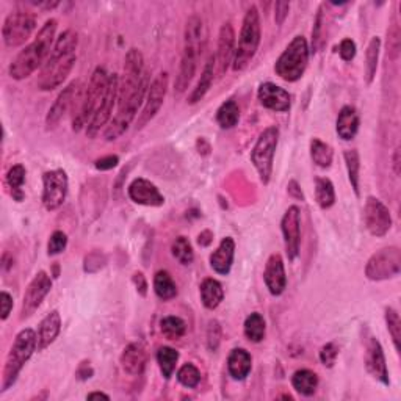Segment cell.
<instances>
[{"label":"cell","mask_w":401,"mask_h":401,"mask_svg":"<svg viewBox=\"0 0 401 401\" xmlns=\"http://www.w3.org/2000/svg\"><path fill=\"white\" fill-rule=\"evenodd\" d=\"M79 36L74 30H65L55 41L49 60L41 68L36 85L41 91H52L63 85L77 60Z\"/></svg>","instance_id":"cell-1"},{"label":"cell","mask_w":401,"mask_h":401,"mask_svg":"<svg viewBox=\"0 0 401 401\" xmlns=\"http://www.w3.org/2000/svg\"><path fill=\"white\" fill-rule=\"evenodd\" d=\"M57 19H47L38 35L29 46L21 50L10 65V77L14 80H24L33 72L43 68L49 60L52 49L55 46V33H57Z\"/></svg>","instance_id":"cell-2"},{"label":"cell","mask_w":401,"mask_h":401,"mask_svg":"<svg viewBox=\"0 0 401 401\" xmlns=\"http://www.w3.org/2000/svg\"><path fill=\"white\" fill-rule=\"evenodd\" d=\"M205 46H207V29L204 21L199 16H190L185 24L183 32V52L181 60V68L177 72L174 82V91L183 93L190 87L194 74H196L198 63L203 55Z\"/></svg>","instance_id":"cell-3"},{"label":"cell","mask_w":401,"mask_h":401,"mask_svg":"<svg viewBox=\"0 0 401 401\" xmlns=\"http://www.w3.org/2000/svg\"><path fill=\"white\" fill-rule=\"evenodd\" d=\"M108 79L110 74L102 66H98L94 72L91 74L90 83L85 88V91L80 94V102L77 105L74 118H72V129L76 132L82 130L83 127L87 129L88 122L91 121V118L96 113L98 107L102 102V99L105 96V91H107L108 87Z\"/></svg>","instance_id":"cell-4"},{"label":"cell","mask_w":401,"mask_h":401,"mask_svg":"<svg viewBox=\"0 0 401 401\" xmlns=\"http://www.w3.org/2000/svg\"><path fill=\"white\" fill-rule=\"evenodd\" d=\"M38 350L36 332L27 328L16 336L11 350L5 360L2 371V392H7L13 384L18 381V376L24 365L29 362L33 353Z\"/></svg>","instance_id":"cell-5"},{"label":"cell","mask_w":401,"mask_h":401,"mask_svg":"<svg viewBox=\"0 0 401 401\" xmlns=\"http://www.w3.org/2000/svg\"><path fill=\"white\" fill-rule=\"evenodd\" d=\"M260 44V16L255 5H251L243 18L238 46L233 55V71H243L248 68L251 60L254 58Z\"/></svg>","instance_id":"cell-6"},{"label":"cell","mask_w":401,"mask_h":401,"mask_svg":"<svg viewBox=\"0 0 401 401\" xmlns=\"http://www.w3.org/2000/svg\"><path fill=\"white\" fill-rule=\"evenodd\" d=\"M309 63V46L304 36H295L275 65L276 74L286 82H297L304 76Z\"/></svg>","instance_id":"cell-7"},{"label":"cell","mask_w":401,"mask_h":401,"mask_svg":"<svg viewBox=\"0 0 401 401\" xmlns=\"http://www.w3.org/2000/svg\"><path fill=\"white\" fill-rule=\"evenodd\" d=\"M277 143H279V129L275 126L266 127L259 135L253 150H251V161H253L254 168L257 170L264 185H266L271 179L273 159H275Z\"/></svg>","instance_id":"cell-8"},{"label":"cell","mask_w":401,"mask_h":401,"mask_svg":"<svg viewBox=\"0 0 401 401\" xmlns=\"http://www.w3.org/2000/svg\"><path fill=\"white\" fill-rule=\"evenodd\" d=\"M36 29V18L30 11H14L7 16L2 27V36L7 47H19L30 40Z\"/></svg>","instance_id":"cell-9"},{"label":"cell","mask_w":401,"mask_h":401,"mask_svg":"<svg viewBox=\"0 0 401 401\" xmlns=\"http://www.w3.org/2000/svg\"><path fill=\"white\" fill-rule=\"evenodd\" d=\"M401 253L397 247L376 251L365 265V276L370 281H386L400 275Z\"/></svg>","instance_id":"cell-10"},{"label":"cell","mask_w":401,"mask_h":401,"mask_svg":"<svg viewBox=\"0 0 401 401\" xmlns=\"http://www.w3.org/2000/svg\"><path fill=\"white\" fill-rule=\"evenodd\" d=\"M168 83H170L168 72H160V74L155 76V79L150 82L148 96L146 100H144V107L137 119L135 126L137 130H141L144 126H148L149 122L155 118V115L159 113L161 105L165 102L166 91H168Z\"/></svg>","instance_id":"cell-11"},{"label":"cell","mask_w":401,"mask_h":401,"mask_svg":"<svg viewBox=\"0 0 401 401\" xmlns=\"http://www.w3.org/2000/svg\"><path fill=\"white\" fill-rule=\"evenodd\" d=\"M68 174L63 170L46 171L43 174V205L49 211H54L63 205L68 196Z\"/></svg>","instance_id":"cell-12"},{"label":"cell","mask_w":401,"mask_h":401,"mask_svg":"<svg viewBox=\"0 0 401 401\" xmlns=\"http://www.w3.org/2000/svg\"><path fill=\"white\" fill-rule=\"evenodd\" d=\"M118 88H119V77L116 74H110L108 87H107V91H105L102 102H100L96 113H94L91 121L88 122V126H87V135L90 138L98 137L100 129H102L104 126H107L111 121L113 107H115V104H118Z\"/></svg>","instance_id":"cell-13"},{"label":"cell","mask_w":401,"mask_h":401,"mask_svg":"<svg viewBox=\"0 0 401 401\" xmlns=\"http://www.w3.org/2000/svg\"><path fill=\"white\" fill-rule=\"evenodd\" d=\"M50 288H52V281L46 271L36 273L35 277L30 281L29 287L24 293V299H22V308H21V320L30 319V317L35 314L40 308L43 299L47 297Z\"/></svg>","instance_id":"cell-14"},{"label":"cell","mask_w":401,"mask_h":401,"mask_svg":"<svg viewBox=\"0 0 401 401\" xmlns=\"http://www.w3.org/2000/svg\"><path fill=\"white\" fill-rule=\"evenodd\" d=\"M364 221L371 236L384 237L392 227L391 211L380 199L369 196L364 207Z\"/></svg>","instance_id":"cell-15"},{"label":"cell","mask_w":401,"mask_h":401,"mask_svg":"<svg viewBox=\"0 0 401 401\" xmlns=\"http://www.w3.org/2000/svg\"><path fill=\"white\" fill-rule=\"evenodd\" d=\"M80 88H82L80 82L74 80L58 94V98L55 99V102L52 104V107L49 108V113L46 116V126L49 130L55 129V127L60 124V121L63 119L72 108H74L77 100L80 99V94H82Z\"/></svg>","instance_id":"cell-16"},{"label":"cell","mask_w":401,"mask_h":401,"mask_svg":"<svg viewBox=\"0 0 401 401\" xmlns=\"http://www.w3.org/2000/svg\"><path fill=\"white\" fill-rule=\"evenodd\" d=\"M284 244H286V253L290 262L298 257L299 254V242H301V211L297 205L288 207L281 221Z\"/></svg>","instance_id":"cell-17"},{"label":"cell","mask_w":401,"mask_h":401,"mask_svg":"<svg viewBox=\"0 0 401 401\" xmlns=\"http://www.w3.org/2000/svg\"><path fill=\"white\" fill-rule=\"evenodd\" d=\"M233 55H236V32H233L231 22H225L220 29L218 49H216L215 55L218 77L225 76L226 71L229 69V66L233 61Z\"/></svg>","instance_id":"cell-18"},{"label":"cell","mask_w":401,"mask_h":401,"mask_svg":"<svg viewBox=\"0 0 401 401\" xmlns=\"http://www.w3.org/2000/svg\"><path fill=\"white\" fill-rule=\"evenodd\" d=\"M365 367L367 371H369L375 380L382 382L384 386H389V384H391L384 350L380 341L375 337H369V341L365 343Z\"/></svg>","instance_id":"cell-19"},{"label":"cell","mask_w":401,"mask_h":401,"mask_svg":"<svg viewBox=\"0 0 401 401\" xmlns=\"http://www.w3.org/2000/svg\"><path fill=\"white\" fill-rule=\"evenodd\" d=\"M257 98L259 102L264 105L265 108L277 111V113H286V111H288L292 107V98L288 91L271 82L262 83L257 90Z\"/></svg>","instance_id":"cell-20"},{"label":"cell","mask_w":401,"mask_h":401,"mask_svg":"<svg viewBox=\"0 0 401 401\" xmlns=\"http://www.w3.org/2000/svg\"><path fill=\"white\" fill-rule=\"evenodd\" d=\"M127 193H129V198L133 203L146 205V207H160V205L165 204V198L159 192V188L152 182L141 179V177H138L130 183Z\"/></svg>","instance_id":"cell-21"},{"label":"cell","mask_w":401,"mask_h":401,"mask_svg":"<svg viewBox=\"0 0 401 401\" xmlns=\"http://www.w3.org/2000/svg\"><path fill=\"white\" fill-rule=\"evenodd\" d=\"M264 279L266 284V288H268V292L273 297H279V295H282L284 290H286L287 276L281 254H271L270 259L266 260Z\"/></svg>","instance_id":"cell-22"},{"label":"cell","mask_w":401,"mask_h":401,"mask_svg":"<svg viewBox=\"0 0 401 401\" xmlns=\"http://www.w3.org/2000/svg\"><path fill=\"white\" fill-rule=\"evenodd\" d=\"M148 364L146 350L141 343H130L127 345L121 354V365L122 370L129 373L132 376L143 375L144 369Z\"/></svg>","instance_id":"cell-23"},{"label":"cell","mask_w":401,"mask_h":401,"mask_svg":"<svg viewBox=\"0 0 401 401\" xmlns=\"http://www.w3.org/2000/svg\"><path fill=\"white\" fill-rule=\"evenodd\" d=\"M233 254H236V242L231 237L222 238L220 247L210 255V266L218 275L227 276L233 264Z\"/></svg>","instance_id":"cell-24"},{"label":"cell","mask_w":401,"mask_h":401,"mask_svg":"<svg viewBox=\"0 0 401 401\" xmlns=\"http://www.w3.org/2000/svg\"><path fill=\"white\" fill-rule=\"evenodd\" d=\"M61 331V317L58 310H52L41 320L36 331L38 351H44L55 342V339L60 336Z\"/></svg>","instance_id":"cell-25"},{"label":"cell","mask_w":401,"mask_h":401,"mask_svg":"<svg viewBox=\"0 0 401 401\" xmlns=\"http://www.w3.org/2000/svg\"><path fill=\"white\" fill-rule=\"evenodd\" d=\"M359 113L358 110L351 105H345L342 107L341 113L337 116V122H336V130L337 135L342 138L345 141L353 140L356 137V133L359 130Z\"/></svg>","instance_id":"cell-26"},{"label":"cell","mask_w":401,"mask_h":401,"mask_svg":"<svg viewBox=\"0 0 401 401\" xmlns=\"http://www.w3.org/2000/svg\"><path fill=\"white\" fill-rule=\"evenodd\" d=\"M251 369H253V358L247 350L236 348L231 351L227 358V370L236 381L247 380Z\"/></svg>","instance_id":"cell-27"},{"label":"cell","mask_w":401,"mask_h":401,"mask_svg":"<svg viewBox=\"0 0 401 401\" xmlns=\"http://www.w3.org/2000/svg\"><path fill=\"white\" fill-rule=\"evenodd\" d=\"M215 55H210L207 63H205L203 74H200V79L198 82V85L194 87V90L192 91L190 96H188V102L190 104H198L199 100H203L205 98V94L209 93L211 83H214L215 79Z\"/></svg>","instance_id":"cell-28"},{"label":"cell","mask_w":401,"mask_h":401,"mask_svg":"<svg viewBox=\"0 0 401 401\" xmlns=\"http://www.w3.org/2000/svg\"><path fill=\"white\" fill-rule=\"evenodd\" d=\"M225 299V290H222L221 284L214 279V277H207L200 284V301H203L204 308L209 310H215Z\"/></svg>","instance_id":"cell-29"},{"label":"cell","mask_w":401,"mask_h":401,"mask_svg":"<svg viewBox=\"0 0 401 401\" xmlns=\"http://www.w3.org/2000/svg\"><path fill=\"white\" fill-rule=\"evenodd\" d=\"M292 386L298 393L304 395V397H310L319 387V376H317V373L308 369L297 370L292 376Z\"/></svg>","instance_id":"cell-30"},{"label":"cell","mask_w":401,"mask_h":401,"mask_svg":"<svg viewBox=\"0 0 401 401\" xmlns=\"http://www.w3.org/2000/svg\"><path fill=\"white\" fill-rule=\"evenodd\" d=\"M315 200L323 210L331 209L336 203V190L328 177H317L315 179Z\"/></svg>","instance_id":"cell-31"},{"label":"cell","mask_w":401,"mask_h":401,"mask_svg":"<svg viewBox=\"0 0 401 401\" xmlns=\"http://www.w3.org/2000/svg\"><path fill=\"white\" fill-rule=\"evenodd\" d=\"M154 292L160 299H163V301H170V299L177 297L176 282L172 281V277L168 271L160 270V271L155 273Z\"/></svg>","instance_id":"cell-32"},{"label":"cell","mask_w":401,"mask_h":401,"mask_svg":"<svg viewBox=\"0 0 401 401\" xmlns=\"http://www.w3.org/2000/svg\"><path fill=\"white\" fill-rule=\"evenodd\" d=\"M216 121L221 129H232L238 124L240 121V108L236 100H226L225 104H221V107L216 111Z\"/></svg>","instance_id":"cell-33"},{"label":"cell","mask_w":401,"mask_h":401,"mask_svg":"<svg viewBox=\"0 0 401 401\" xmlns=\"http://www.w3.org/2000/svg\"><path fill=\"white\" fill-rule=\"evenodd\" d=\"M310 157L317 166L326 170L332 165L334 150L328 143L319 140V138H314V140L310 141Z\"/></svg>","instance_id":"cell-34"},{"label":"cell","mask_w":401,"mask_h":401,"mask_svg":"<svg viewBox=\"0 0 401 401\" xmlns=\"http://www.w3.org/2000/svg\"><path fill=\"white\" fill-rule=\"evenodd\" d=\"M7 187L10 188V194L13 196L14 200H24L25 194L24 190H22V185L25 182V168L22 165H14L13 168H10L7 172Z\"/></svg>","instance_id":"cell-35"},{"label":"cell","mask_w":401,"mask_h":401,"mask_svg":"<svg viewBox=\"0 0 401 401\" xmlns=\"http://www.w3.org/2000/svg\"><path fill=\"white\" fill-rule=\"evenodd\" d=\"M380 50H381V40L378 36L371 38L367 47L365 54V83H370L375 80L376 71H378V60H380Z\"/></svg>","instance_id":"cell-36"},{"label":"cell","mask_w":401,"mask_h":401,"mask_svg":"<svg viewBox=\"0 0 401 401\" xmlns=\"http://www.w3.org/2000/svg\"><path fill=\"white\" fill-rule=\"evenodd\" d=\"M243 331H244V336H247V339L249 342L259 343V342L264 341L265 331H266L264 317H262L260 314H257V312L251 314L248 319L244 320Z\"/></svg>","instance_id":"cell-37"},{"label":"cell","mask_w":401,"mask_h":401,"mask_svg":"<svg viewBox=\"0 0 401 401\" xmlns=\"http://www.w3.org/2000/svg\"><path fill=\"white\" fill-rule=\"evenodd\" d=\"M160 331L168 341H179L187 332V323L179 317H165L160 321Z\"/></svg>","instance_id":"cell-38"},{"label":"cell","mask_w":401,"mask_h":401,"mask_svg":"<svg viewBox=\"0 0 401 401\" xmlns=\"http://www.w3.org/2000/svg\"><path fill=\"white\" fill-rule=\"evenodd\" d=\"M179 360V353L171 347H161L157 351V362L160 367L161 375L165 376V380H170L172 373L176 370V364Z\"/></svg>","instance_id":"cell-39"},{"label":"cell","mask_w":401,"mask_h":401,"mask_svg":"<svg viewBox=\"0 0 401 401\" xmlns=\"http://www.w3.org/2000/svg\"><path fill=\"white\" fill-rule=\"evenodd\" d=\"M343 157H345V165H347L351 188L354 190L356 196H359L360 194L359 192V170H360L359 152L356 149H348V150H345Z\"/></svg>","instance_id":"cell-40"},{"label":"cell","mask_w":401,"mask_h":401,"mask_svg":"<svg viewBox=\"0 0 401 401\" xmlns=\"http://www.w3.org/2000/svg\"><path fill=\"white\" fill-rule=\"evenodd\" d=\"M171 253L174 259L182 265H192L194 260V253L192 243L187 237H177L171 244Z\"/></svg>","instance_id":"cell-41"},{"label":"cell","mask_w":401,"mask_h":401,"mask_svg":"<svg viewBox=\"0 0 401 401\" xmlns=\"http://www.w3.org/2000/svg\"><path fill=\"white\" fill-rule=\"evenodd\" d=\"M386 325H387V330L389 334H391L392 337V342H393V347L397 351H400V341H401V320H400V315L398 312L389 308L386 309Z\"/></svg>","instance_id":"cell-42"},{"label":"cell","mask_w":401,"mask_h":401,"mask_svg":"<svg viewBox=\"0 0 401 401\" xmlns=\"http://www.w3.org/2000/svg\"><path fill=\"white\" fill-rule=\"evenodd\" d=\"M177 381L188 389L198 387V384L200 382V371L193 364L182 365L177 371Z\"/></svg>","instance_id":"cell-43"},{"label":"cell","mask_w":401,"mask_h":401,"mask_svg":"<svg viewBox=\"0 0 401 401\" xmlns=\"http://www.w3.org/2000/svg\"><path fill=\"white\" fill-rule=\"evenodd\" d=\"M107 264V257H105L104 253H100V251H93V253L87 254L85 255V260H83V270L85 273H98Z\"/></svg>","instance_id":"cell-44"},{"label":"cell","mask_w":401,"mask_h":401,"mask_svg":"<svg viewBox=\"0 0 401 401\" xmlns=\"http://www.w3.org/2000/svg\"><path fill=\"white\" fill-rule=\"evenodd\" d=\"M66 247H68V236L61 231H55L49 238L47 253L49 255H57L60 253H63Z\"/></svg>","instance_id":"cell-45"},{"label":"cell","mask_w":401,"mask_h":401,"mask_svg":"<svg viewBox=\"0 0 401 401\" xmlns=\"http://www.w3.org/2000/svg\"><path fill=\"white\" fill-rule=\"evenodd\" d=\"M337 356H339V347L334 342L323 345L320 350V360L323 365L328 367V369H331V367H334V364H336Z\"/></svg>","instance_id":"cell-46"},{"label":"cell","mask_w":401,"mask_h":401,"mask_svg":"<svg viewBox=\"0 0 401 401\" xmlns=\"http://www.w3.org/2000/svg\"><path fill=\"white\" fill-rule=\"evenodd\" d=\"M221 343V326L216 320L209 321L207 326V348L210 351H216Z\"/></svg>","instance_id":"cell-47"},{"label":"cell","mask_w":401,"mask_h":401,"mask_svg":"<svg viewBox=\"0 0 401 401\" xmlns=\"http://www.w3.org/2000/svg\"><path fill=\"white\" fill-rule=\"evenodd\" d=\"M339 55H341V58L343 61H351L356 57V43L353 40H343L341 43V46H339Z\"/></svg>","instance_id":"cell-48"},{"label":"cell","mask_w":401,"mask_h":401,"mask_svg":"<svg viewBox=\"0 0 401 401\" xmlns=\"http://www.w3.org/2000/svg\"><path fill=\"white\" fill-rule=\"evenodd\" d=\"M389 50L392 52V58H397L398 57V52H400V29H398V24H393L392 29L389 30Z\"/></svg>","instance_id":"cell-49"},{"label":"cell","mask_w":401,"mask_h":401,"mask_svg":"<svg viewBox=\"0 0 401 401\" xmlns=\"http://www.w3.org/2000/svg\"><path fill=\"white\" fill-rule=\"evenodd\" d=\"M321 22H323V11L320 10L319 14H317V19H315V25H314V30H312V52H317L320 47V35H321Z\"/></svg>","instance_id":"cell-50"},{"label":"cell","mask_w":401,"mask_h":401,"mask_svg":"<svg viewBox=\"0 0 401 401\" xmlns=\"http://www.w3.org/2000/svg\"><path fill=\"white\" fill-rule=\"evenodd\" d=\"M288 11H290V3L288 2H276L275 5V21L277 25H282L284 21L287 19Z\"/></svg>","instance_id":"cell-51"},{"label":"cell","mask_w":401,"mask_h":401,"mask_svg":"<svg viewBox=\"0 0 401 401\" xmlns=\"http://www.w3.org/2000/svg\"><path fill=\"white\" fill-rule=\"evenodd\" d=\"M119 163V159L118 155H107V157H102L96 160V170L99 171H108V170H113L116 165Z\"/></svg>","instance_id":"cell-52"},{"label":"cell","mask_w":401,"mask_h":401,"mask_svg":"<svg viewBox=\"0 0 401 401\" xmlns=\"http://www.w3.org/2000/svg\"><path fill=\"white\" fill-rule=\"evenodd\" d=\"M0 304H2V321H5L10 317L11 310H13V297L3 290L0 293Z\"/></svg>","instance_id":"cell-53"},{"label":"cell","mask_w":401,"mask_h":401,"mask_svg":"<svg viewBox=\"0 0 401 401\" xmlns=\"http://www.w3.org/2000/svg\"><path fill=\"white\" fill-rule=\"evenodd\" d=\"M132 281H133V284H135L137 292L140 293L141 297H146V295H148V281H146V277H144L143 273L141 271L133 273Z\"/></svg>","instance_id":"cell-54"},{"label":"cell","mask_w":401,"mask_h":401,"mask_svg":"<svg viewBox=\"0 0 401 401\" xmlns=\"http://www.w3.org/2000/svg\"><path fill=\"white\" fill-rule=\"evenodd\" d=\"M287 188H288V194H290L292 198H297V199H301V200L304 199V194H303V192H301V188H299L297 181L288 182Z\"/></svg>","instance_id":"cell-55"},{"label":"cell","mask_w":401,"mask_h":401,"mask_svg":"<svg viewBox=\"0 0 401 401\" xmlns=\"http://www.w3.org/2000/svg\"><path fill=\"white\" fill-rule=\"evenodd\" d=\"M211 242H214V233H211L210 231H204L199 233L198 243L200 244V247H209Z\"/></svg>","instance_id":"cell-56"},{"label":"cell","mask_w":401,"mask_h":401,"mask_svg":"<svg viewBox=\"0 0 401 401\" xmlns=\"http://www.w3.org/2000/svg\"><path fill=\"white\" fill-rule=\"evenodd\" d=\"M392 163H393V171H395V174L400 176V163H401V159H400V148L395 149L393 157H392Z\"/></svg>","instance_id":"cell-57"},{"label":"cell","mask_w":401,"mask_h":401,"mask_svg":"<svg viewBox=\"0 0 401 401\" xmlns=\"http://www.w3.org/2000/svg\"><path fill=\"white\" fill-rule=\"evenodd\" d=\"M88 400H93V398H104V400H110V397L107 393H102V392H91L88 393Z\"/></svg>","instance_id":"cell-58"}]
</instances>
